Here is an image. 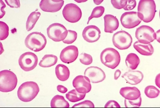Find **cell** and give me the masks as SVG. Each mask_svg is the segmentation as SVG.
<instances>
[{"mask_svg":"<svg viewBox=\"0 0 160 108\" xmlns=\"http://www.w3.org/2000/svg\"><path fill=\"white\" fill-rule=\"evenodd\" d=\"M156 39L159 43H160V30L156 33Z\"/></svg>","mask_w":160,"mask_h":108,"instance_id":"cell-41","label":"cell"},{"mask_svg":"<svg viewBox=\"0 0 160 108\" xmlns=\"http://www.w3.org/2000/svg\"><path fill=\"white\" fill-rule=\"evenodd\" d=\"M119 93L125 99L129 100H134L141 96L140 91L135 87H122L120 89Z\"/></svg>","mask_w":160,"mask_h":108,"instance_id":"cell-19","label":"cell"},{"mask_svg":"<svg viewBox=\"0 0 160 108\" xmlns=\"http://www.w3.org/2000/svg\"><path fill=\"white\" fill-rule=\"evenodd\" d=\"M63 16L68 22L76 23L82 16V12L77 5L70 3L66 5L62 11Z\"/></svg>","mask_w":160,"mask_h":108,"instance_id":"cell-9","label":"cell"},{"mask_svg":"<svg viewBox=\"0 0 160 108\" xmlns=\"http://www.w3.org/2000/svg\"><path fill=\"white\" fill-rule=\"evenodd\" d=\"M90 81L86 76L79 75L76 77L72 82L73 86L81 93L86 94L91 91L92 86Z\"/></svg>","mask_w":160,"mask_h":108,"instance_id":"cell-13","label":"cell"},{"mask_svg":"<svg viewBox=\"0 0 160 108\" xmlns=\"http://www.w3.org/2000/svg\"><path fill=\"white\" fill-rule=\"evenodd\" d=\"M93 2H94V3H95V4L99 5L101 4V3H102V2H103V1H95V0H94V1H93Z\"/></svg>","mask_w":160,"mask_h":108,"instance_id":"cell-42","label":"cell"},{"mask_svg":"<svg viewBox=\"0 0 160 108\" xmlns=\"http://www.w3.org/2000/svg\"><path fill=\"white\" fill-rule=\"evenodd\" d=\"M18 83L16 74L11 71L5 70L0 72V91L8 92L13 91Z\"/></svg>","mask_w":160,"mask_h":108,"instance_id":"cell-4","label":"cell"},{"mask_svg":"<svg viewBox=\"0 0 160 108\" xmlns=\"http://www.w3.org/2000/svg\"><path fill=\"white\" fill-rule=\"evenodd\" d=\"M94 104L91 101L86 100L83 101L82 102L75 104L72 107H94Z\"/></svg>","mask_w":160,"mask_h":108,"instance_id":"cell-34","label":"cell"},{"mask_svg":"<svg viewBox=\"0 0 160 108\" xmlns=\"http://www.w3.org/2000/svg\"><path fill=\"white\" fill-rule=\"evenodd\" d=\"M51 106L52 108H69L70 104L63 96L56 95L51 100Z\"/></svg>","mask_w":160,"mask_h":108,"instance_id":"cell-24","label":"cell"},{"mask_svg":"<svg viewBox=\"0 0 160 108\" xmlns=\"http://www.w3.org/2000/svg\"><path fill=\"white\" fill-rule=\"evenodd\" d=\"M0 2H1V17H0V18H2L5 14V12L4 11L3 9L6 7V6L2 0H1Z\"/></svg>","mask_w":160,"mask_h":108,"instance_id":"cell-39","label":"cell"},{"mask_svg":"<svg viewBox=\"0 0 160 108\" xmlns=\"http://www.w3.org/2000/svg\"><path fill=\"white\" fill-rule=\"evenodd\" d=\"M101 32L100 29L94 25L88 26L85 28L82 32L83 39L87 42H96L101 37Z\"/></svg>","mask_w":160,"mask_h":108,"instance_id":"cell-15","label":"cell"},{"mask_svg":"<svg viewBox=\"0 0 160 108\" xmlns=\"http://www.w3.org/2000/svg\"><path fill=\"white\" fill-rule=\"evenodd\" d=\"M135 49L142 55L150 56L154 53V48L151 44H144L141 43L138 41L133 44Z\"/></svg>","mask_w":160,"mask_h":108,"instance_id":"cell-20","label":"cell"},{"mask_svg":"<svg viewBox=\"0 0 160 108\" xmlns=\"http://www.w3.org/2000/svg\"><path fill=\"white\" fill-rule=\"evenodd\" d=\"M78 55V49L76 46H68L62 51L60 59L62 62L70 64L74 62Z\"/></svg>","mask_w":160,"mask_h":108,"instance_id":"cell-14","label":"cell"},{"mask_svg":"<svg viewBox=\"0 0 160 108\" xmlns=\"http://www.w3.org/2000/svg\"><path fill=\"white\" fill-rule=\"evenodd\" d=\"M64 4V1L42 0L39 7L43 11L48 12H56L62 9Z\"/></svg>","mask_w":160,"mask_h":108,"instance_id":"cell-16","label":"cell"},{"mask_svg":"<svg viewBox=\"0 0 160 108\" xmlns=\"http://www.w3.org/2000/svg\"><path fill=\"white\" fill-rule=\"evenodd\" d=\"M47 44L45 35L39 32H34L27 35L25 40L26 47L30 49L38 52L42 50Z\"/></svg>","mask_w":160,"mask_h":108,"instance_id":"cell-3","label":"cell"},{"mask_svg":"<svg viewBox=\"0 0 160 108\" xmlns=\"http://www.w3.org/2000/svg\"><path fill=\"white\" fill-rule=\"evenodd\" d=\"M5 2L11 8H19L20 7V1H13V0H5Z\"/></svg>","mask_w":160,"mask_h":108,"instance_id":"cell-36","label":"cell"},{"mask_svg":"<svg viewBox=\"0 0 160 108\" xmlns=\"http://www.w3.org/2000/svg\"><path fill=\"white\" fill-rule=\"evenodd\" d=\"M40 15L41 13L39 12H32L30 14L26 23V29L27 31H29L34 28Z\"/></svg>","mask_w":160,"mask_h":108,"instance_id":"cell-25","label":"cell"},{"mask_svg":"<svg viewBox=\"0 0 160 108\" xmlns=\"http://www.w3.org/2000/svg\"><path fill=\"white\" fill-rule=\"evenodd\" d=\"M144 93L148 98H155L158 97L160 94V91L155 86L150 85L146 87Z\"/></svg>","mask_w":160,"mask_h":108,"instance_id":"cell-27","label":"cell"},{"mask_svg":"<svg viewBox=\"0 0 160 108\" xmlns=\"http://www.w3.org/2000/svg\"><path fill=\"white\" fill-rule=\"evenodd\" d=\"M111 3L114 8L118 9H123L126 6L127 1H111Z\"/></svg>","mask_w":160,"mask_h":108,"instance_id":"cell-33","label":"cell"},{"mask_svg":"<svg viewBox=\"0 0 160 108\" xmlns=\"http://www.w3.org/2000/svg\"><path fill=\"white\" fill-rule=\"evenodd\" d=\"M101 62L106 67L114 69L119 65L121 61L120 54L119 52L112 48H107L101 52Z\"/></svg>","mask_w":160,"mask_h":108,"instance_id":"cell-5","label":"cell"},{"mask_svg":"<svg viewBox=\"0 0 160 108\" xmlns=\"http://www.w3.org/2000/svg\"><path fill=\"white\" fill-rule=\"evenodd\" d=\"M120 22L124 28L131 29L138 26L142 21L138 17L137 12H129L122 15Z\"/></svg>","mask_w":160,"mask_h":108,"instance_id":"cell-11","label":"cell"},{"mask_svg":"<svg viewBox=\"0 0 160 108\" xmlns=\"http://www.w3.org/2000/svg\"><path fill=\"white\" fill-rule=\"evenodd\" d=\"M113 45L120 50L128 49L132 42V36L125 31H119L115 33L112 37Z\"/></svg>","mask_w":160,"mask_h":108,"instance_id":"cell-6","label":"cell"},{"mask_svg":"<svg viewBox=\"0 0 160 108\" xmlns=\"http://www.w3.org/2000/svg\"><path fill=\"white\" fill-rule=\"evenodd\" d=\"M9 35V27L5 22L0 21V40H6Z\"/></svg>","mask_w":160,"mask_h":108,"instance_id":"cell-28","label":"cell"},{"mask_svg":"<svg viewBox=\"0 0 160 108\" xmlns=\"http://www.w3.org/2000/svg\"><path fill=\"white\" fill-rule=\"evenodd\" d=\"M142 104V98L139 97L134 100H129L125 99V104L126 107H139Z\"/></svg>","mask_w":160,"mask_h":108,"instance_id":"cell-31","label":"cell"},{"mask_svg":"<svg viewBox=\"0 0 160 108\" xmlns=\"http://www.w3.org/2000/svg\"><path fill=\"white\" fill-rule=\"evenodd\" d=\"M121 71L119 70V69L117 70L114 72V79L115 80H117L120 77V75H121Z\"/></svg>","mask_w":160,"mask_h":108,"instance_id":"cell-40","label":"cell"},{"mask_svg":"<svg viewBox=\"0 0 160 108\" xmlns=\"http://www.w3.org/2000/svg\"><path fill=\"white\" fill-rule=\"evenodd\" d=\"M77 38V33L75 31L69 30L66 37L62 41L64 44H71L76 41Z\"/></svg>","mask_w":160,"mask_h":108,"instance_id":"cell-30","label":"cell"},{"mask_svg":"<svg viewBox=\"0 0 160 108\" xmlns=\"http://www.w3.org/2000/svg\"><path fill=\"white\" fill-rule=\"evenodd\" d=\"M86 94L79 93L76 89L71 90L66 95V97L71 102H76L85 98Z\"/></svg>","mask_w":160,"mask_h":108,"instance_id":"cell-26","label":"cell"},{"mask_svg":"<svg viewBox=\"0 0 160 108\" xmlns=\"http://www.w3.org/2000/svg\"><path fill=\"white\" fill-rule=\"evenodd\" d=\"M140 59L138 55L135 53H131L129 54L126 57L125 63L128 68L130 69H136L139 64Z\"/></svg>","mask_w":160,"mask_h":108,"instance_id":"cell-22","label":"cell"},{"mask_svg":"<svg viewBox=\"0 0 160 108\" xmlns=\"http://www.w3.org/2000/svg\"><path fill=\"white\" fill-rule=\"evenodd\" d=\"M48 37L52 41L59 42L65 40L68 30L61 24L54 23L50 25L47 29Z\"/></svg>","mask_w":160,"mask_h":108,"instance_id":"cell-7","label":"cell"},{"mask_svg":"<svg viewBox=\"0 0 160 108\" xmlns=\"http://www.w3.org/2000/svg\"><path fill=\"white\" fill-rule=\"evenodd\" d=\"M79 60L82 64L85 65H89L92 63L93 59L92 56L86 53H82L80 56Z\"/></svg>","mask_w":160,"mask_h":108,"instance_id":"cell-32","label":"cell"},{"mask_svg":"<svg viewBox=\"0 0 160 108\" xmlns=\"http://www.w3.org/2000/svg\"><path fill=\"white\" fill-rule=\"evenodd\" d=\"M55 72L57 78L61 81H65L70 77V72L68 68L62 64H58L56 66Z\"/></svg>","mask_w":160,"mask_h":108,"instance_id":"cell-21","label":"cell"},{"mask_svg":"<svg viewBox=\"0 0 160 108\" xmlns=\"http://www.w3.org/2000/svg\"><path fill=\"white\" fill-rule=\"evenodd\" d=\"M135 36L138 42L148 44L156 40V33L152 28L148 26H142L136 30Z\"/></svg>","mask_w":160,"mask_h":108,"instance_id":"cell-8","label":"cell"},{"mask_svg":"<svg viewBox=\"0 0 160 108\" xmlns=\"http://www.w3.org/2000/svg\"><path fill=\"white\" fill-rule=\"evenodd\" d=\"M137 5L136 1H127L126 6L123 8L124 10H131L134 9Z\"/></svg>","mask_w":160,"mask_h":108,"instance_id":"cell-35","label":"cell"},{"mask_svg":"<svg viewBox=\"0 0 160 108\" xmlns=\"http://www.w3.org/2000/svg\"><path fill=\"white\" fill-rule=\"evenodd\" d=\"M105 12V8L102 6H99L96 7L93 9L91 15L88 19V24H89V21L94 18H99L101 17L104 14Z\"/></svg>","mask_w":160,"mask_h":108,"instance_id":"cell-29","label":"cell"},{"mask_svg":"<svg viewBox=\"0 0 160 108\" xmlns=\"http://www.w3.org/2000/svg\"><path fill=\"white\" fill-rule=\"evenodd\" d=\"M104 107L105 108H119L120 107V105L117 101L114 100H110L108 101L106 104H105Z\"/></svg>","mask_w":160,"mask_h":108,"instance_id":"cell-37","label":"cell"},{"mask_svg":"<svg viewBox=\"0 0 160 108\" xmlns=\"http://www.w3.org/2000/svg\"><path fill=\"white\" fill-rule=\"evenodd\" d=\"M137 9V15L139 19L144 22H150L152 21L156 15V3L153 0H141Z\"/></svg>","mask_w":160,"mask_h":108,"instance_id":"cell-1","label":"cell"},{"mask_svg":"<svg viewBox=\"0 0 160 108\" xmlns=\"http://www.w3.org/2000/svg\"><path fill=\"white\" fill-rule=\"evenodd\" d=\"M57 91L62 93H65L67 92L68 90L65 87L62 85H58L57 87Z\"/></svg>","mask_w":160,"mask_h":108,"instance_id":"cell-38","label":"cell"},{"mask_svg":"<svg viewBox=\"0 0 160 108\" xmlns=\"http://www.w3.org/2000/svg\"><path fill=\"white\" fill-rule=\"evenodd\" d=\"M84 75L93 83H98L103 81L106 79L105 72L100 68L90 66L86 69Z\"/></svg>","mask_w":160,"mask_h":108,"instance_id":"cell-12","label":"cell"},{"mask_svg":"<svg viewBox=\"0 0 160 108\" xmlns=\"http://www.w3.org/2000/svg\"><path fill=\"white\" fill-rule=\"evenodd\" d=\"M104 31L106 33H113L118 29L119 22L118 18L114 15H106L104 16Z\"/></svg>","mask_w":160,"mask_h":108,"instance_id":"cell-18","label":"cell"},{"mask_svg":"<svg viewBox=\"0 0 160 108\" xmlns=\"http://www.w3.org/2000/svg\"><path fill=\"white\" fill-rule=\"evenodd\" d=\"M39 92L38 84L34 82H26L19 87L18 91L19 99L24 102L33 100Z\"/></svg>","mask_w":160,"mask_h":108,"instance_id":"cell-2","label":"cell"},{"mask_svg":"<svg viewBox=\"0 0 160 108\" xmlns=\"http://www.w3.org/2000/svg\"><path fill=\"white\" fill-rule=\"evenodd\" d=\"M18 63L22 69L25 72H29L36 67L38 63V56L32 52H26L20 57Z\"/></svg>","mask_w":160,"mask_h":108,"instance_id":"cell-10","label":"cell"},{"mask_svg":"<svg viewBox=\"0 0 160 108\" xmlns=\"http://www.w3.org/2000/svg\"><path fill=\"white\" fill-rule=\"evenodd\" d=\"M144 75L139 71L129 70L125 72L122 75V78L127 83L131 85H137L143 80Z\"/></svg>","mask_w":160,"mask_h":108,"instance_id":"cell-17","label":"cell"},{"mask_svg":"<svg viewBox=\"0 0 160 108\" xmlns=\"http://www.w3.org/2000/svg\"><path fill=\"white\" fill-rule=\"evenodd\" d=\"M58 61V58L53 54H46L39 62V66L43 68L51 67L55 65Z\"/></svg>","mask_w":160,"mask_h":108,"instance_id":"cell-23","label":"cell"}]
</instances>
